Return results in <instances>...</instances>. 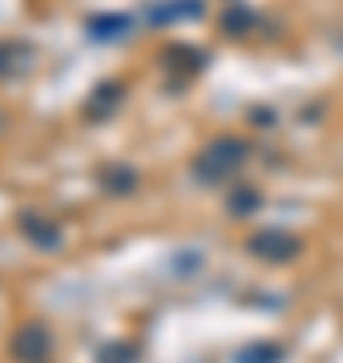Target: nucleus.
I'll return each instance as SVG.
<instances>
[{
	"label": "nucleus",
	"mask_w": 343,
	"mask_h": 363,
	"mask_svg": "<svg viewBox=\"0 0 343 363\" xmlns=\"http://www.w3.org/2000/svg\"><path fill=\"white\" fill-rule=\"evenodd\" d=\"M247 157H251V142L226 133V138L210 142L198 157H194V178H198L202 186H218V182H226L230 174H238Z\"/></svg>",
	"instance_id": "1"
},
{
	"label": "nucleus",
	"mask_w": 343,
	"mask_h": 363,
	"mask_svg": "<svg viewBox=\"0 0 343 363\" xmlns=\"http://www.w3.org/2000/svg\"><path fill=\"white\" fill-rule=\"evenodd\" d=\"M16 226L25 230V238H33V247H40V250H57L61 247V230H57V222L40 218L37 210H25V214L16 218Z\"/></svg>",
	"instance_id": "4"
},
{
	"label": "nucleus",
	"mask_w": 343,
	"mask_h": 363,
	"mask_svg": "<svg viewBox=\"0 0 343 363\" xmlns=\"http://www.w3.org/2000/svg\"><path fill=\"white\" fill-rule=\"evenodd\" d=\"M247 250H251L254 259L263 262H291L299 259V250H303V242L295 238L291 230H279V226H266V230H254L251 238H247Z\"/></svg>",
	"instance_id": "2"
},
{
	"label": "nucleus",
	"mask_w": 343,
	"mask_h": 363,
	"mask_svg": "<svg viewBox=\"0 0 343 363\" xmlns=\"http://www.w3.org/2000/svg\"><path fill=\"white\" fill-rule=\"evenodd\" d=\"M97 182H101V190L106 194H133L137 190V169L133 166H118V162H109V166L97 169Z\"/></svg>",
	"instance_id": "8"
},
{
	"label": "nucleus",
	"mask_w": 343,
	"mask_h": 363,
	"mask_svg": "<svg viewBox=\"0 0 343 363\" xmlns=\"http://www.w3.org/2000/svg\"><path fill=\"white\" fill-rule=\"evenodd\" d=\"M206 13L202 0H166V4H150V25H174V21H186V16H198Z\"/></svg>",
	"instance_id": "6"
},
{
	"label": "nucleus",
	"mask_w": 343,
	"mask_h": 363,
	"mask_svg": "<svg viewBox=\"0 0 343 363\" xmlns=\"http://www.w3.org/2000/svg\"><path fill=\"white\" fill-rule=\"evenodd\" d=\"M162 65L170 69V73H178V81H186V77H194V73L206 65V52L190 49V45H170V49L162 52Z\"/></svg>",
	"instance_id": "5"
},
{
	"label": "nucleus",
	"mask_w": 343,
	"mask_h": 363,
	"mask_svg": "<svg viewBox=\"0 0 343 363\" xmlns=\"http://www.w3.org/2000/svg\"><path fill=\"white\" fill-rule=\"evenodd\" d=\"M28 65V49H21V45H0V77L4 73H16V69Z\"/></svg>",
	"instance_id": "14"
},
{
	"label": "nucleus",
	"mask_w": 343,
	"mask_h": 363,
	"mask_svg": "<svg viewBox=\"0 0 343 363\" xmlns=\"http://www.w3.org/2000/svg\"><path fill=\"white\" fill-rule=\"evenodd\" d=\"M53 355V331L40 319H28L13 331V359L16 363H49Z\"/></svg>",
	"instance_id": "3"
},
{
	"label": "nucleus",
	"mask_w": 343,
	"mask_h": 363,
	"mask_svg": "<svg viewBox=\"0 0 343 363\" xmlns=\"http://www.w3.org/2000/svg\"><path fill=\"white\" fill-rule=\"evenodd\" d=\"M254 125H271V113H266V109H254Z\"/></svg>",
	"instance_id": "15"
},
{
	"label": "nucleus",
	"mask_w": 343,
	"mask_h": 363,
	"mask_svg": "<svg viewBox=\"0 0 343 363\" xmlns=\"http://www.w3.org/2000/svg\"><path fill=\"white\" fill-rule=\"evenodd\" d=\"M283 359V347L279 343H251L235 355V363H279Z\"/></svg>",
	"instance_id": "12"
},
{
	"label": "nucleus",
	"mask_w": 343,
	"mask_h": 363,
	"mask_svg": "<svg viewBox=\"0 0 343 363\" xmlns=\"http://www.w3.org/2000/svg\"><path fill=\"white\" fill-rule=\"evenodd\" d=\"M97 363H137V347L133 343H101Z\"/></svg>",
	"instance_id": "13"
},
{
	"label": "nucleus",
	"mask_w": 343,
	"mask_h": 363,
	"mask_svg": "<svg viewBox=\"0 0 343 363\" xmlns=\"http://www.w3.org/2000/svg\"><path fill=\"white\" fill-rule=\"evenodd\" d=\"M218 28H223L226 37H251L254 28H259V13H254L251 4H230L218 16Z\"/></svg>",
	"instance_id": "9"
},
{
	"label": "nucleus",
	"mask_w": 343,
	"mask_h": 363,
	"mask_svg": "<svg viewBox=\"0 0 343 363\" xmlns=\"http://www.w3.org/2000/svg\"><path fill=\"white\" fill-rule=\"evenodd\" d=\"M85 33H89L93 40H118L130 33V16L121 13H101V16H89V25H85Z\"/></svg>",
	"instance_id": "10"
},
{
	"label": "nucleus",
	"mask_w": 343,
	"mask_h": 363,
	"mask_svg": "<svg viewBox=\"0 0 343 363\" xmlns=\"http://www.w3.org/2000/svg\"><path fill=\"white\" fill-rule=\"evenodd\" d=\"M121 97H125V89H121L118 81H101V85L93 89V97L85 101V113H89L93 121H106V117H113V109L121 105Z\"/></svg>",
	"instance_id": "7"
},
{
	"label": "nucleus",
	"mask_w": 343,
	"mask_h": 363,
	"mask_svg": "<svg viewBox=\"0 0 343 363\" xmlns=\"http://www.w3.org/2000/svg\"><path fill=\"white\" fill-rule=\"evenodd\" d=\"M259 206H263V194H259V190H251V186H238L235 194H230V202H226L230 218H247V214H254Z\"/></svg>",
	"instance_id": "11"
}]
</instances>
